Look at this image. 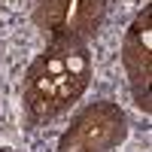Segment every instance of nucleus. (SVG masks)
<instances>
[{"mask_svg":"<svg viewBox=\"0 0 152 152\" xmlns=\"http://www.w3.org/2000/svg\"><path fill=\"white\" fill-rule=\"evenodd\" d=\"M85 67H88V61H85V55H79V52L64 58V70H67V73H73V76L85 73Z\"/></svg>","mask_w":152,"mask_h":152,"instance_id":"obj_1","label":"nucleus"},{"mask_svg":"<svg viewBox=\"0 0 152 152\" xmlns=\"http://www.w3.org/2000/svg\"><path fill=\"white\" fill-rule=\"evenodd\" d=\"M49 73H52L55 76V79H61V73H64V61H61V58H49Z\"/></svg>","mask_w":152,"mask_h":152,"instance_id":"obj_2","label":"nucleus"},{"mask_svg":"<svg viewBox=\"0 0 152 152\" xmlns=\"http://www.w3.org/2000/svg\"><path fill=\"white\" fill-rule=\"evenodd\" d=\"M143 46H146V49L152 46V34H149V31H143Z\"/></svg>","mask_w":152,"mask_h":152,"instance_id":"obj_3","label":"nucleus"}]
</instances>
